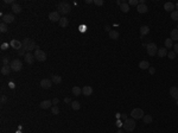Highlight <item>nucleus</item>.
<instances>
[{"mask_svg":"<svg viewBox=\"0 0 178 133\" xmlns=\"http://www.w3.org/2000/svg\"><path fill=\"white\" fill-rule=\"evenodd\" d=\"M121 118H122V119H125V120L128 119V118H127V114H121Z\"/></svg>","mask_w":178,"mask_h":133,"instance_id":"nucleus-49","label":"nucleus"},{"mask_svg":"<svg viewBox=\"0 0 178 133\" xmlns=\"http://www.w3.org/2000/svg\"><path fill=\"white\" fill-rule=\"evenodd\" d=\"M11 10H12V12H13V14H19L20 12H22V6H20L19 4H16V3H14L13 5H12Z\"/></svg>","mask_w":178,"mask_h":133,"instance_id":"nucleus-16","label":"nucleus"},{"mask_svg":"<svg viewBox=\"0 0 178 133\" xmlns=\"http://www.w3.org/2000/svg\"><path fill=\"white\" fill-rule=\"evenodd\" d=\"M150 67H151V65H150V63H148L147 61H140L139 68L141 69V70H146V69H148Z\"/></svg>","mask_w":178,"mask_h":133,"instance_id":"nucleus-21","label":"nucleus"},{"mask_svg":"<svg viewBox=\"0 0 178 133\" xmlns=\"http://www.w3.org/2000/svg\"><path fill=\"white\" fill-rule=\"evenodd\" d=\"M39 107L42 109H47V108L52 107V100H45V101H42L39 103Z\"/></svg>","mask_w":178,"mask_h":133,"instance_id":"nucleus-11","label":"nucleus"},{"mask_svg":"<svg viewBox=\"0 0 178 133\" xmlns=\"http://www.w3.org/2000/svg\"><path fill=\"white\" fill-rule=\"evenodd\" d=\"M142 120H144L145 124H151V122L153 121V118L150 115V114H146V115H144V118H142Z\"/></svg>","mask_w":178,"mask_h":133,"instance_id":"nucleus-29","label":"nucleus"},{"mask_svg":"<svg viewBox=\"0 0 178 133\" xmlns=\"http://www.w3.org/2000/svg\"><path fill=\"white\" fill-rule=\"evenodd\" d=\"M9 63H10V58L9 57H6V56H4L3 57V65H9Z\"/></svg>","mask_w":178,"mask_h":133,"instance_id":"nucleus-37","label":"nucleus"},{"mask_svg":"<svg viewBox=\"0 0 178 133\" xmlns=\"http://www.w3.org/2000/svg\"><path fill=\"white\" fill-rule=\"evenodd\" d=\"M171 19L177 22L178 20V11H173L172 13H171Z\"/></svg>","mask_w":178,"mask_h":133,"instance_id":"nucleus-35","label":"nucleus"},{"mask_svg":"<svg viewBox=\"0 0 178 133\" xmlns=\"http://www.w3.org/2000/svg\"><path fill=\"white\" fill-rule=\"evenodd\" d=\"M64 102H65V103H71V100H70V97H65V99H64Z\"/></svg>","mask_w":178,"mask_h":133,"instance_id":"nucleus-45","label":"nucleus"},{"mask_svg":"<svg viewBox=\"0 0 178 133\" xmlns=\"http://www.w3.org/2000/svg\"><path fill=\"white\" fill-rule=\"evenodd\" d=\"M105 30H106L107 32H111V31H112V30H111V26H109V25H106V26H105Z\"/></svg>","mask_w":178,"mask_h":133,"instance_id":"nucleus-47","label":"nucleus"},{"mask_svg":"<svg viewBox=\"0 0 178 133\" xmlns=\"http://www.w3.org/2000/svg\"><path fill=\"white\" fill-rule=\"evenodd\" d=\"M0 31L3 32V33H5V32L9 31V27H7V24L5 23H1L0 24Z\"/></svg>","mask_w":178,"mask_h":133,"instance_id":"nucleus-32","label":"nucleus"},{"mask_svg":"<svg viewBox=\"0 0 178 133\" xmlns=\"http://www.w3.org/2000/svg\"><path fill=\"white\" fill-rule=\"evenodd\" d=\"M128 5L129 6H138L139 5V0H128Z\"/></svg>","mask_w":178,"mask_h":133,"instance_id":"nucleus-34","label":"nucleus"},{"mask_svg":"<svg viewBox=\"0 0 178 133\" xmlns=\"http://www.w3.org/2000/svg\"><path fill=\"white\" fill-rule=\"evenodd\" d=\"M82 94H83L84 96H89V95H92L93 94V88L90 86H84L82 88Z\"/></svg>","mask_w":178,"mask_h":133,"instance_id":"nucleus-14","label":"nucleus"},{"mask_svg":"<svg viewBox=\"0 0 178 133\" xmlns=\"http://www.w3.org/2000/svg\"><path fill=\"white\" fill-rule=\"evenodd\" d=\"M18 55H19V56H23V55H24V56H25V55H26L25 50H24V49H20V50L18 51Z\"/></svg>","mask_w":178,"mask_h":133,"instance_id":"nucleus-41","label":"nucleus"},{"mask_svg":"<svg viewBox=\"0 0 178 133\" xmlns=\"http://www.w3.org/2000/svg\"><path fill=\"white\" fill-rule=\"evenodd\" d=\"M144 110L141 109V108H134V109H132L131 112V116L133 118L134 120H138V119H142L144 118Z\"/></svg>","mask_w":178,"mask_h":133,"instance_id":"nucleus-6","label":"nucleus"},{"mask_svg":"<svg viewBox=\"0 0 178 133\" xmlns=\"http://www.w3.org/2000/svg\"><path fill=\"white\" fill-rule=\"evenodd\" d=\"M177 29H178V25H177Z\"/></svg>","mask_w":178,"mask_h":133,"instance_id":"nucleus-53","label":"nucleus"},{"mask_svg":"<svg viewBox=\"0 0 178 133\" xmlns=\"http://www.w3.org/2000/svg\"><path fill=\"white\" fill-rule=\"evenodd\" d=\"M61 18L62 17L59 16V12L58 11H53V12H50V13H49V19H50L51 22H53V23H57V22L59 23Z\"/></svg>","mask_w":178,"mask_h":133,"instance_id":"nucleus-8","label":"nucleus"},{"mask_svg":"<svg viewBox=\"0 0 178 133\" xmlns=\"http://www.w3.org/2000/svg\"><path fill=\"white\" fill-rule=\"evenodd\" d=\"M51 81H52V83H55V85H61L62 83V77L59 76V75H51Z\"/></svg>","mask_w":178,"mask_h":133,"instance_id":"nucleus-19","label":"nucleus"},{"mask_svg":"<svg viewBox=\"0 0 178 133\" xmlns=\"http://www.w3.org/2000/svg\"><path fill=\"white\" fill-rule=\"evenodd\" d=\"M71 108L74 110H78L81 108V105H80V102L78 101H72L71 102Z\"/></svg>","mask_w":178,"mask_h":133,"instance_id":"nucleus-31","label":"nucleus"},{"mask_svg":"<svg viewBox=\"0 0 178 133\" xmlns=\"http://www.w3.org/2000/svg\"><path fill=\"white\" fill-rule=\"evenodd\" d=\"M58 102H59V100L57 99V97H55V99H52V105H53V106H56V105H57V103H58Z\"/></svg>","mask_w":178,"mask_h":133,"instance_id":"nucleus-43","label":"nucleus"},{"mask_svg":"<svg viewBox=\"0 0 178 133\" xmlns=\"http://www.w3.org/2000/svg\"><path fill=\"white\" fill-rule=\"evenodd\" d=\"M24 58H25V62L28 63V64H33L35 60H36L35 55H32L31 52H26V55L24 56Z\"/></svg>","mask_w":178,"mask_h":133,"instance_id":"nucleus-13","label":"nucleus"},{"mask_svg":"<svg viewBox=\"0 0 178 133\" xmlns=\"http://www.w3.org/2000/svg\"><path fill=\"white\" fill-rule=\"evenodd\" d=\"M51 113L55 114V115H58L59 114V108L57 107V106H52V107H51Z\"/></svg>","mask_w":178,"mask_h":133,"instance_id":"nucleus-33","label":"nucleus"},{"mask_svg":"<svg viewBox=\"0 0 178 133\" xmlns=\"http://www.w3.org/2000/svg\"><path fill=\"white\" fill-rule=\"evenodd\" d=\"M150 33V27H148L147 25H142L141 27H140V34L141 36H146V34Z\"/></svg>","mask_w":178,"mask_h":133,"instance_id":"nucleus-22","label":"nucleus"},{"mask_svg":"<svg viewBox=\"0 0 178 133\" xmlns=\"http://www.w3.org/2000/svg\"><path fill=\"white\" fill-rule=\"evenodd\" d=\"M58 24H59V26H61V27H67V26L69 25V20H68V18L62 17Z\"/></svg>","mask_w":178,"mask_h":133,"instance_id":"nucleus-23","label":"nucleus"},{"mask_svg":"<svg viewBox=\"0 0 178 133\" xmlns=\"http://www.w3.org/2000/svg\"><path fill=\"white\" fill-rule=\"evenodd\" d=\"M120 10H121V12H124V13H127V12L129 11V5H128V3L121 4V5H120Z\"/></svg>","mask_w":178,"mask_h":133,"instance_id":"nucleus-26","label":"nucleus"},{"mask_svg":"<svg viewBox=\"0 0 178 133\" xmlns=\"http://www.w3.org/2000/svg\"><path fill=\"white\" fill-rule=\"evenodd\" d=\"M177 106H178V100H177Z\"/></svg>","mask_w":178,"mask_h":133,"instance_id":"nucleus-52","label":"nucleus"},{"mask_svg":"<svg viewBox=\"0 0 178 133\" xmlns=\"http://www.w3.org/2000/svg\"><path fill=\"white\" fill-rule=\"evenodd\" d=\"M117 126H118V127H121V126H124V124L120 121V120H118V121H117Z\"/></svg>","mask_w":178,"mask_h":133,"instance_id":"nucleus-46","label":"nucleus"},{"mask_svg":"<svg viewBox=\"0 0 178 133\" xmlns=\"http://www.w3.org/2000/svg\"><path fill=\"white\" fill-rule=\"evenodd\" d=\"M165 48H173V40L171 38H166L165 39Z\"/></svg>","mask_w":178,"mask_h":133,"instance_id":"nucleus-30","label":"nucleus"},{"mask_svg":"<svg viewBox=\"0 0 178 133\" xmlns=\"http://www.w3.org/2000/svg\"><path fill=\"white\" fill-rule=\"evenodd\" d=\"M120 36V33L118 31H115V30H112L111 32H109V38H112V39H118Z\"/></svg>","mask_w":178,"mask_h":133,"instance_id":"nucleus-27","label":"nucleus"},{"mask_svg":"<svg viewBox=\"0 0 178 133\" xmlns=\"http://www.w3.org/2000/svg\"><path fill=\"white\" fill-rule=\"evenodd\" d=\"M23 49L25 51H28V52H31L32 50H35V49H39L38 45H36V43L33 42V40L31 39V38H24V40H23Z\"/></svg>","mask_w":178,"mask_h":133,"instance_id":"nucleus-1","label":"nucleus"},{"mask_svg":"<svg viewBox=\"0 0 178 133\" xmlns=\"http://www.w3.org/2000/svg\"><path fill=\"white\" fill-rule=\"evenodd\" d=\"M51 86H52V81L49 79H43L40 81V87L44 89H49V88H51Z\"/></svg>","mask_w":178,"mask_h":133,"instance_id":"nucleus-10","label":"nucleus"},{"mask_svg":"<svg viewBox=\"0 0 178 133\" xmlns=\"http://www.w3.org/2000/svg\"><path fill=\"white\" fill-rule=\"evenodd\" d=\"M72 94L75 95V96H78V95H81L82 94V88L78 87V86H75V87L72 88Z\"/></svg>","mask_w":178,"mask_h":133,"instance_id":"nucleus-25","label":"nucleus"},{"mask_svg":"<svg viewBox=\"0 0 178 133\" xmlns=\"http://www.w3.org/2000/svg\"><path fill=\"white\" fill-rule=\"evenodd\" d=\"M173 50H175V54H176V55H178V43L173 44Z\"/></svg>","mask_w":178,"mask_h":133,"instance_id":"nucleus-42","label":"nucleus"},{"mask_svg":"<svg viewBox=\"0 0 178 133\" xmlns=\"http://www.w3.org/2000/svg\"><path fill=\"white\" fill-rule=\"evenodd\" d=\"M158 57H166L167 56V49L166 48H160L157 52Z\"/></svg>","mask_w":178,"mask_h":133,"instance_id":"nucleus-24","label":"nucleus"},{"mask_svg":"<svg viewBox=\"0 0 178 133\" xmlns=\"http://www.w3.org/2000/svg\"><path fill=\"white\" fill-rule=\"evenodd\" d=\"M57 10H58L59 14H63V17H64L65 14L71 12V5L68 1H61L58 4V6H57Z\"/></svg>","mask_w":178,"mask_h":133,"instance_id":"nucleus-2","label":"nucleus"},{"mask_svg":"<svg viewBox=\"0 0 178 133\" xmlns=\"http://www.w3.org/2000/svg\"><path fill=\"white\" fill-rule=\"evenodd\" d=\"M10 45H11L13 49L18 50V51H19L20 49H23V43H22V42H19V40H17V39L11 40V43H10Z\"/></svg>","mask_w":178,"mask_h":133,"instance_id":"nucleus-12","label":"nucleus"},{"mask_svg":"<svg viewBox=\"0 0 178 133\" xmlns=\"http://www.w3.org/2000/svg\"><path fill=\"white\" fill-rule=\"evenodd\" d=\"M7 101V97L5 96V95H1V100H0V102H1V105H4L5 102Z\"/></svg>","mask_w":178,"mask_h":133,"instance_id":"nucleus-39","label":"nucleus"},{"mask_svg":"<svg viewBox=\"0 0 178 133\" xmlns=\"http://www.w3.org/2000/svg\"><path fill=\"white\" fill-rule=\"evenodd\" d=\"M134 128H135V120L133 118L132 119L128 118L127 120H125V122H124V130L127 131V132H132Z\"/></svg>","mask_w":178,"mask_h":133,"instance_id":"nucleus-3","label":"nucleus"},{"mask_svg":"<svg viewBox=\"0 0 178 133\" xmlns=\"http://www.w3.org/2000/svg\"><path fill=\"white\" fill-rule=\"evenodd\" d=\"M0 71H1V74H3L4 76H7V75H9V74L12 71V69H11V67H10V65H3Z\"/></svg>","mask_w":178,"mask_h":133,"instance_id":"nucleus-18","label":"nucleus"},{"mask_svg":"<svg viewBox=\"0 0 178 133\" xmlns=\"http://www.w3.org/2000/svg\"><path fill=\"white\" fill-rule=\"evenodd\" d=\"M146 50H147V54L150 56H156L157 52H158V46H157L156 43H148L146 45Z\"/></svg>","mask_w":178,"mask_h":133,"instance_id":"nucleus-5","label":"nucleus"},{"mask_svg":"<svg viewBox=\"0 0 178 133\" xmlns=\"http://www.w3.org/2000/svg\"><path fill=\"white\" fill-rule=\"evenodd\" d=\"M175 9H176V11H178V3L175 5Z\"/></svg>","mask_w":178,"mask_h":133,"instance_id":"nucleus-50","label":"nucleus"},{"mask_svg":"<svg viewBox=\"0 0 178 133\" xmlns=\"http://www.w3.org/2000/svg\"><path fill=\"white\" fill-rule=\"evenodd\" d=\"M7 48H9V44H7V43H4L3 45H1V49H3V50H6Z\"/></svg>","mask_w":178,"mask_h":133,"instance_id":"nucleus-44","label":"nucleus"},{"mask_svg":"<svg viewBox=\"0 0 178 133\" xmlns=\"http://www.w3.org/2000/svg\"><path fill=\"white\" fill-rule=\"evenodd\" d=\"M136 11L139 12V13H146L148 11V7L146 6V4H139V5L136 6Z\"/></svg>","mask_w":178,"mask_h":133,"instance_id":"nucleus-15","label":"nucleus"},{"mask_svg":"<svg viewBox=\"0 0 178 133\" xmlns=\"http://www.w3.org/2000/svg\"><path fill=\"white\" fill-rule=\"evenodd\" d=\"M5 3H6V4H12V5L14 4V3H13V0H5Z\"/></svg>","mask_w":178,"mask_h":133,"instance_id":"nucleus-48","label":"nucleus"},{"mask_svg":"<svg viewBox=\"0 0 178 133\" xmlns=\"http://www.w3.org/2000/svg\"><path fill=\"white\" fill-rule=\"evenodd\" d=\"M118 133H124V132H122L121 130H119V131H118Z\"/></svg>","mask_w":178,"mask_h":133,"instance_id":"nucleus-51","label":"nucleus"},{"mask_svg":"<svg viewBox=\"0 0 178 133\" xmlns=\"http://www.w3.org/2000/svg\"><path fill=\"white\" fill-rule=\"evenodd\" d=\"M94 4L98 6H102L103 4H105V1H103V0H94Z\"/></svg>","mask_w":178,"mask_h":133,"instance_id":"nucleus-38","label":"nucleus"},{"mask_svg":"<svg viewBox=\"0 0 178 133\" xmlns=\"http://www.w3.org/2000/svg\"><path fill=\"white\" fill-rule=\"evenodd\" d=\"M172 40H178V29H173L171 31V37H170Z\"/></svg>","mask_w":178,"mask_h":133,"instance_id":"nucleus-28","label":"nucleus"},{"mask_svg":"<svg viewBox=\"0 0 178 133\" xmlns=\"http://www.w3.org/2000/svg\"><path fill=\"white\" fill-rule=\"evenodd\" d=\"M170 95L175 100H178V87H171L170 88Z\"/></svg>","mask_w":178,"mask_h":133,"instance_id":"nucleus-17","label":"nucleus"},{"mask_svg":"<svg viewBox=\"0 0 178 133\" xmlns=\"http://www.w3.org/2000/svg\"><path fill=\"white\" fill-rule=\"evenodd\" d=\"M167 57H169L170 60H175V58H176L175 51H169V52H167Z\"/></svg>","mask_w":178,"mask_h":133,"instance_id":"nucleus-36","label":"nucleus"},{"mask_svg":"<svg viewBox=\"0 0 178 133\" xmlns=\"http://www.w3.org/2000/svg\"><path fill=\"white\" fill-rule=\"evenodd\" d=\"M35 57L39 62H44V61H46V52L40 50V49H37L36 52H35Z\"/></svg>","mask_w":178,"mask_h":133,"instance_id":"nucleus-7","label":"nucleus"},{"mask_svg":"<svg viewBox=\"0 0 178 133\" xmlns=\"http://www.w3.org/2000/svg\"><path fill=\"white\" fill-rule=\"evenodd\" d=\"M148 71H150L151 75H154V74H156V69L153 68V67H150V68H148Z\"/></svg>","mask_w":178,"mask_h":133,"instance_id":"nucleus-40","label":"nucleus"},{"mask_svg":"<svg viewBox=\"0 0 178 133\" xmlns=\"http://www.w3.org/2000/svg\"><path fill=\"white\" fill-rule=\"evenodd\" d=\"M14 22V14L13 13H7V14H4L3 17V23L5 24H11Z\"/></svg>","mask_w":178,"mask_h":133,"instance_id":"nucleus-9","label":"nucleus"},{"mask_svg":"<svg viewBox=\"0 0 178 133\" xmlns=\"http://www.w3.org/2000/svg\"><path fill=\"white\" fill-rule=\"evenodd\" d=\"M10 67H11L12 71H20L23 69V62L20 60H18V58H16V60H13L11 63H10Z\"/></svg>","mask_w":178,"mask_h":133,"instance_id":"nucleus-4","label":"nucleus"},{"mask_svg":"<svg viewBox=\"0 0 178 133\" xmlns=\"http://www.w3.org/2000/svg\"><path fill=\"white\" fill-rule=\"evenodd\" d=\"M164 10H165V11H167V12H171V13H172L173 10H175V4H172V3H165L164 4Z\"/></svg>","mask_w":178,"mask_h":133,"instance_id":"nucleus-20","label":"nucleus"}]
</instances>
